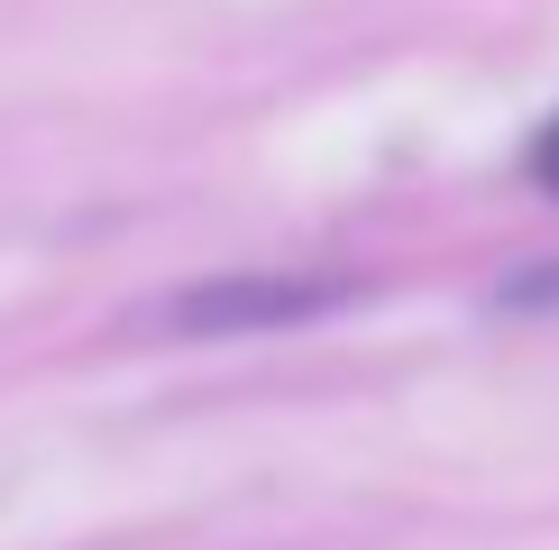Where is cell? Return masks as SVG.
<instances>
[{"mask_svg":"<svg viewBox=\"0 0 559 550\" xmlns=\"http://www.w3.org/2000/svg\"><path fill=\"white\" fill-rule=\"evenodd\" d=\"M348 285H312V275H229V285H202L183 303V331H275V321H312L331 312Z\"/></svg>","mask_w":559,"mask_h":550,"instance_id":"1","label":"cell"},{"mask_svg":"<svg viewBox=\"0 0 559 550\" xmlns=\"http://www.w3.org/2000/svg\"><path fill=\"white\" fill-rule=\"evenodd\" d=\"M532 183H550V193H559V120L532 138Z\"/></svg>","mask_w":559,"mask_h":550,"instance_id":"2","label":"cell"}]
</instances>
